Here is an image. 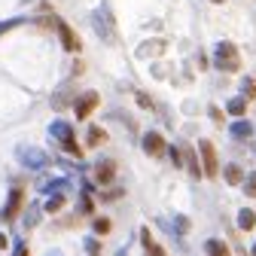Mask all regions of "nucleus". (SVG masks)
I'll return each instance as SVG.
<instances>
[{
	"label": "nucleus",
	"instance_id": "10",
	"mask_svg": "<svg viewBox=\"0 0 256 256\" xmlns=\"http://www.w3.org/2000/svg\"><path fill=\"white\" fill-rule=\"evenodd\" d=\"M183 152H186V165H189V171H192V177H202V174H204V168L198 165V158H196V152H192L189 146H183Z\"/></svg>",
	"mask_w": 256,
	"mask_h": 256
},
{
	"label": "nucleus",
	"instance_id": "2",
	"mask_svg": "<svg viewBox=\"0 0 256 256\" xmlns=\"http://www.w3.org/2000/svg\"><path fill=\"white\" fill-rule=\"evenodd\" d=\"M98 101H101V94L98 92H82L80 98L74 101V110H76V119H86L94 107H98Z\"/></svg>",
	"mask_w": 256,
	"mask_h": 256
},
{
	"label": "nucleus",
	"instance_id": "22",
	"mask_svg": "<svg viewBox=\"0 0 256 256\" xmlns=\"http://www.w3.org/2000/svg\"><path fill=\"white\" fill-rule=\"evenodd\" d=\"M16 256H30V253H28V247H18V253H16Z\"/></svg>",
	"mask_w": 256,
	"mask_h": 256
},
{
	"label": "nucleus",
	"instance_id": "4",
	"mask_svg": "<svg viewBox=\"0 0 256 256\" xmlns=\"http://www.w3.org/2000/svg\"><path fill=\"white\" fill-rule=\"evenodd\" d=\"M52 132L61 138L64 150H68L70 156H76V158L82 156V150H80V146H76V140H74V132H70V125H64V122H55V125H52Z\"/></svg>",
	"mask_w": 256,
	"mask_h": 256
},
{
	"label": "nucleus",
	"instance_id": "5",
	"mask_svg": "<svg viewBox=\"0 0 256 256\" xmlns=\"http://www.w3.org/2000/svg\"><path fill=\"white\" fill-rule=\"evenodd\" d=\"M22 198H24V196H22V189H12V192H10V202H6V208H4V220H6V222H12V220L18 216V210H22Z\"/></svg>",
	"mask_w": 256,
	"mask_h": 256
},
{
	"label": "nucleus",
	"instance_id": "8",
	"mask_svg": "<svg viewBox=\"0 0 256 256\" xmlns=\"http://www.w3.org/2000/svg\"><path fill=\"white\" fill-rule=\"evenodd\" d=\"M94 177H98V183H110L116 177V162H101L94 168Z\"/></svg>",
	"mask_w": 256,
	"mask_h": 256
},
{
	"label": "nucleus",
	"instance_id": "3",
	"mask_svg": "<svg viewBox=\"0 0 256 256\" xmlns=\"http://www.w3.org/2000/svg\"><path fill=\"white\" fill-rule=\"evenodd\" d=\"M198 150H202V162H204V177H216L220 174V165H216V150H214V144L210 140H202Z\"/></svg>",
	"mask_w": 256,
	"mask_h": 256
},
{
	"label": "nucleus",
	"instance_id": "1",
	"mask_svg": "<svg viewBox=\"0 0 256 256\" xmlns=\"http://www.w3.org/2000/svg\"><path fill=\"white\" fill-rule=\"evenodd\" d=\"M216 68L220 70H238L241 68V58H238V49L232 46V43H220L216 46Z\"/></svg>",
	"mask_w": 256,
	"mask_h": 256
},
{
	"label": "nucleus",
	"instance_id": "11",
	"mask_svg": "<svg viewBox=\"0 0 256 256\" xmlns=\"http://www.w3.org/2000/svg\"><path fill=\"white\" fill-rule=\"evenodd\" d=\"M204 250H208V256H229V247L222 244V241H216V238H210L204 244Z\"/></svg>",
	"mask_w": 256,
	"mask_h": 256
},
{
	"label": "nucleus",
	"instance_id": "18",
	"mask_svg": "<svg viewBox=\"0 0 256 256\" xmlns=\"http://www.w3.org/2000/svg\"><path fill=\"white\" fill-rule=\"evenodd\" d=\"M104 138H107V134L101 132V128H92V132H88V144H92V146H94V144H101Z\"/></svg>",
	"mask_w": 256,
	"mask_h": 256
},
{
	"label": "nucleus",
	"instance_id": "15",
	"mask_svg": "<svg viewBox=\"0 0 256 256\" xmlns=\"http://www.w3.org/2000/svg\"><path fill=\"white\" fill-rule=\"evenodd\" d=\"M226 180H229L232 186H235V183H241V180H244L241 168H238V165H229V168H226Z\"/></svg>",
	"mask_w": 256,
	"mask_h": 256
},
{
	"label": "nucleus",
	"instance_id": "13",
	"mask_svg": "<svg viewBox=\"0 0 256 256\" xmlns=\"http://www.w3.org/2000/svg\"><path fill=\"white\" fill-rule=\"evenodd\" d=\"M229 113L232 116H244L247 113V98H232L229 101Z\"/></svg>",
	"mask_w": 256,
	"mask_h": 256
},
{
	"label": "nucleus",
	"instance_id": "16",
	"mask_svg": "<svg viewBox=\"0 0 256 256\" xmlns=\"http://www.w3.org/2000/svg\"><path fill=\"white\" fill-rule=\"evenodd\" d=\"M61 208H64V196H52V198L46 202V210H49V214H55V210H61Z\"/></svg>",
	"mask_w": 256,
	"mask_h": 256
},
{
	"label": "nucleus",
	"instance_id": "7",
	"mask_svg": "<svg viewBox=\"0 0 256 256\" xmlns=\"http://www.w3.org/2000/svg\"><path fill=\"white\" fill-rule=\"evenodd\" d=\"M144 150H146L150 156H162V152H165V140H162V134H156V132L144 134Z\"/></svg>",
	"mask_w": 256,
	"mask_h": 256
},
{
	"label": "nucleus",
	"instance_id": "20",
	"mask_svg": "<svg viewBox=\"0 0 256 256\" xmlns=\"http://www.w3.org/2000/svg\"><path fill=\"white\" fill-rule=\"evenodd\" d=\"M247 196H253V198H256V171H253V174H247Z\"/></svg>",
	"mask_w": 256,
	"mask_h": 256
},
{
	"label": "nucleus",
	"instance_id": "23",
	"mask_svg": "<svg viewBox=\"0 0 256 256\" xmlns=\"http://www.w3.org/2000/svg\"><path fill=\"white\" fill-rule=\"evenodd\" d=\"M214 4H222V0H214Z\"/></svg>",
	"mask_w": 256,
	"mask_h": 256
},
{
	"label": "nucleus",
	"instance_id": "9",
	"mask_svg": "<svg viewBox=\"0 0 256 256\" xmlns=\"http://www.w3.org/2000/svg\"><path fill=\"white\" fill-rule=\"evenodd\" d=\"M140 238H144V247H146V256H165V250L162 247H158L152 238H150V229H144L140 232Z\"/></svg>",
	"mask_w": 256,
	"mask_h": 256
},
{
	"label": "nucleus",
	"instance_id": "19",
	"mask_svg": "<svg viewBox=\"0 0 256 256\" xmlns=\"http://www.w3.org/2000/svg\"><path fill=\"white\" fill-rule=\"evenodd\" d=\"M94 232H98V235H107V232H110V220H94Z\"/></svg>",
	"mask_w": 256,
	"mask_h": 256
},
{
	"label": "nucleus",
	"instance_id": "17",
	"mask_svg": "<svg viewBox=\"0 0 256 256\" xmlns=\"http://www.w3.org/2000/svg\"><path fill=\"white\" fill-rule=\"evenodd\" d=\"M244 98H247V101L256 98V76H250V80L244 82Z\"/></svg>",
	"mask_w": 256,
	"mask_h": 256
},
{
	"label": "nucleus",
	"instance_id": "12",
	"mask_svg": "<svg viewBox=\"0 0 256 256\" xmlns=\"http://www.w3.org/2000/svg\"><path fill=\"white\" fill-rule=\"evenodd\" d=\"M238 226H241V229H253V226H256V214L244 208V210L238 214Z\"/></svg>",
	"mask_w": 256,
	"mask_h": 256
},
{
	"label": "nucleus",
	"instance_id": "24",
	"mask_svg": "<svg viewBox=\"0 0 256 256\" xmlns=\"http://www.w3.org/2000/svg\"><path fill=\"white\" fill-rule=\"evenodd\" d=\"M253 256H256V247H253Z\"/></svg>",
	"mask_w": 256,
	"mask_h": 256
},
{
	"label": "nucleus",
	"instance_id": "21",
	"mask_svg": "<svg viewBox=\"0 0 256 256\" xmlns=\"http://www.w3.org/2000/svg\"><path fill=\"white\" fill-rule=\"evenodd\" d=\"M6 244H10V238H6V235H0V250H6Z\"/></svg>",
	"mask_w": 256,
	"mask_h": 256
},
{
	"label": "nucleus",
	"instance_id": "14",
	"mask_svg": "<svg viewBox=\"0 0 256 256\" xmlns=\"http://www.w3.org/2000/svg\"><path fill=\"white\" fill-rule=\"evenodd\" d=\"M232 134H235V138H250L253 128H250V122H235V125H232Z\"/></svg>",
	"mask_w": 256,
	"mask_h": 256
},
{
	"label": "nucleus",
	"instance_id": "6",
	"mask_svg": "<svg viewBox=\"0 0 256 256\" xmlns=\"http://www.w3.org/2000/svg\"><path fill=\"white\" fill-rule=\"evenodd\" d=\"M55 28H58V34H61V43H64V49L68 52H80V40L74 37V30L64 24V22H55Z\"/></svg>",
	"mask_w": 256,
	"mask_h": 256
}]
</instances>
